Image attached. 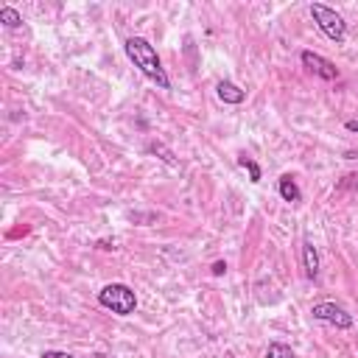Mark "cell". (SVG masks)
<instances>
[{
	"label": "cell",
	"mask_w": 358,
	"mask_h": 358,
	"mask_svg": "<svg viewBox=\"0 0 358 358\" xmlns=\"http://www.w3.org/2000/svg\"><path fill=\"white\" fill-rule=\"evenodd\" d=\"M124 51L132 59V65L148 81H154L160 90H171V79H168V73H165V68H163V62H160V56H157V51H154L152 42L143 40V37H129L126 45H124Z\"/></svg>",
	"instance_id": "6da1fadb"
},
{
	"label": "cell",
	"mask_w": 358,
	"mask_h": 358,
	"mask_svg": "<svg viewBox=\"0 0 358 358\" xmlns=\"http://www.w3.org/2000/svg\"><path fill=\"white\" fill-rule=\"evenodd\" d=\"M98 303L118 316H129L137 308V297L126 283H109L98 291Z\"/></svg>",
	"instance_id": "7a4b0ae2"
},
{
	"label": "cell",
	"mask_w": 358,
	"mask_h": 358,
	"mask_svg": "<svg viewBox=\"0 0 358 358\" xmlns=\"http://www.w3.org/2000/svg\"><path fill=\"white\" fill-rule=\"evenodd\" d=\"M311 17L327 40H333L336 45H342L347 40V23L336 9L325 6V3H311Z\"/></svg>",
	"instance_id": "3957f363"
},
{
	"label": "cell",
	"mask_w": 358,
	"mask_h": 358,
	"mask_svg": "<svg viewBox=\"0 0 358 358\" xmlns=\"http://www.w3.org/2000/svg\"><path fill=\"white\" fill-rule=\"evenodd\" d=\"M311 314H314V319H319V322H327V325H333V327H342V331H347V327H353V314H347L342 305H336V303H316L314 308H311Z\"/></svg>",
	"instance_id": "277c9868"
},
{
	"label": "cell",
	"mask_w": 358,
	"mask_h": 358,
	"mask_svg": "<svg viewBox=\"0 0 358 358\" xmlns=\"http://www.w3.org/2000/svg\"><path fill=\"white\" fill-rule=\"evenodd\" d=\"M300 59H303V65H305L314 76H319V79H325V81H336V79H339V68L331 62V59H325V56H319V53H314V51H303Z\"/></svg>",
	"instance_id": "5b68a950"
},
{
	"label": "cell",
	"mask_w": 358,
	"mask_h": 358,
	"mask_svg": "<svg viewBox=\"0 0 358 358\" xmlns=\"http://www.w3.org/2000/svg\"><path fill=\"white\" fill-rule=\"evenodd\" d=\"M216 96H219L224 104H244L247 90H241V87L232 84V81H219V84H216Z\"/></svg>",
	"instance_id": "8992f818"
},
{
	"label": "cell",
	"mask_w": 358,
	"mask_h": 358,
	"mask_svg": "<svg viewBox=\"0 0 358 358\" xmlns=\"http://www.w3.org/2000/svg\"><path fill=\"white\" fill-rule=\"evenodd\" d=\"M303 266H305V277L308 280H316L319 277V252L311 241L303 244Z\"/></svg>",
	"instance_id": "52a82bcc"
},
{
	"label": "cell",
	"mask_w": 358,
	"mask_h": 358,
	"mask_svg": "<svg viewBox=\"0 0 358 358\" xmlns=\"http://www.w3.org/2000/svg\"><path fill=\"white\" fill-rule=\"evenodd\" d=\"M280 196H283V202H291V204H297V202L303 199L300 185L294 182V176H291V174H283V176H280Z\"/></svg>",
	"instance_id": "ba28073f"
},
{
	"label": "cell",
	"mask_w": 358,
	"mask_h": 358,
	"mask_svg": "<svg viewBox=\"0 0 358 358\" xmlns=\"http://www.w3.org/2000/svg\"><path fill=\"white\" fill-rule=\"evenodd\" d=\"M238 165H241L247 174H249V182H260V179H263V171H260V165L252 160V157H247V154H241V157H238Z\"/></svg>",
	"instance_id": "9c48e42d"
},
{
	"label": "cell",
	"mask_w": 358,
	"mask_h": 358,
	"mask_svg": "<svg viewBox=\"0 0 358 358\" xmlns=\"http://www.w3.org/2000/svg\"><path fill=\"white\" fill-rule=\"evenodd\" d=\"M0 23H3L6 28H20V25H23V17H20L17 9L3 6V9H0Z\"/></svg>",
	"instance_id": "30bf717a"
},
{
	"label": "cell",
	"mask_w": 358,
	"mask_h": 358,
	"mask_svg": "<svg viewBox=\"0 0 358 358\" xmlns=\"http://www.w3.org/2000/svg\"><path fill=\"white\" fill-rule=\"evenodd\" d=\"M148 152H152V154H157V157H160L165 165H171V168H176V165H179V163H176V157L168 152V148H165L163 143H152V146H148Z\"/></svg>",
	"instance_id": "8fae6325"
},
{
	"label": "cell",
	"mask_w": 358,
	"mask_h": 358,
	"mask_svg": "<svg viewBox=\"0 0 358 358\" xmlns=\"http://www.w3.org/2000/svg\"><path fill=\"white\" fill-rule=\"evenodd\" d=\"M266 358H297V355H294V350L288 344L272 342V344H268V350H266Z\"/></svg>",
	"instance_id": "7c38bea8"
},
{
	"label": "cell",
	"mask_w": 358,
	"mask_h": 358,
	"mask_svg": "<svg viewBox=\"0 0 358 358\" xmlns=\"http://www.w3.org/2000/svg\"><path fill=\"white\" fill-rule=\"evenodd\" d=\"M42 358H76V355H70V353H59V350H48V353H42Z\"/></svg>",
	"instance_id": "4fadbf2b"
},
{
	"label": "cell",
	"mask_w": 358,
	"mask_h": 358,
	"mask_svg": "<svg viewBox=\"0 0 358 358\" xmlns=\"http://www.w3.org/2000/svg\"><path fill=\"white\" fill-rule=\"evenodd\" d=\"M344 179H347V182H342V185H339L342 191H344V188H355V185H358V174H350V176H344Z\"/></svg>",
	"instance_id": "5bb4252c"
},
{
	"label": "cell",
	"mask_w": 358,
	"mask_h": 358,
	"mask_svg": "<svg viewBox=\"0 0 358 358\" xmlns=\"http://www.w3.org/2000/svg\"><path fill=\"white\" fill-rule=\"evenodd\" d=\"M224 272H227V263H224V260H216V263H213V275L221 277Z\"/></svg>",
	"instance_id": "9a60e30c"
},
{
	"label": "cell",
	"mask_w": 358,
	"mask_h": 358,
	"mask_svg": "<svg viewBox=\"0 0 358 358\" xmlns=\"http://www.w3.org/2000/svg\"><path fill=\"white\" fill-rule=\"evenodd\" d=\"M344 126H347V132H358V121H347Z\"/></svg>",
	"instance_id": "2e32d148"
},
{
	"label": "cell",
	"mask_w": 358,
	"mask_h": 358,
	"mask_svg": "<svg viewBox=\"0 0 358 358\" xmlns=\"http://www.w3.org/2000/svg\"><path fill=\"white\" fill-rule=\"evenodd\" d=\"M98 249H115V244H109V241H101V244H98Z\"/></svg>",
	"instance_id": "e0dca14e"
},
{
	"label": "cell",
	"mask_w": 358,
	"mask_h": 358,
	"mask_svg": "<svg viewBox=\"0 0 358 358\" xmlns=\"http://www.w3.org/2000/svg\"><path fill=\"white\" fill-rule=\"evenodd\" d=\"M93 358H109V355H104V353H96V355H93Z\"/></svg>",
	"instance_id": "ac0fdd59"
}]
</instances>
